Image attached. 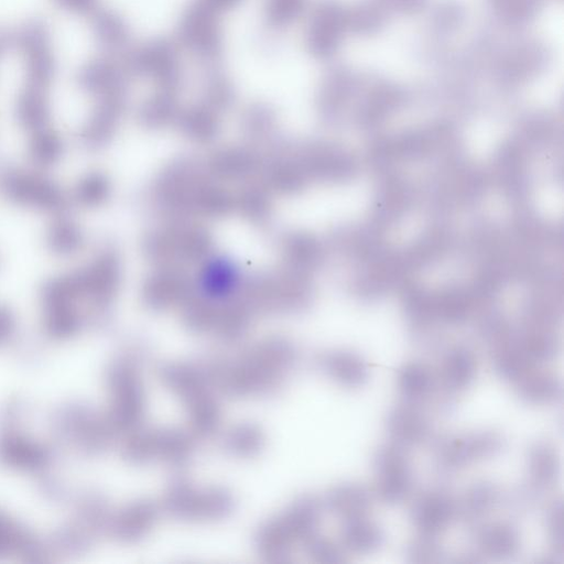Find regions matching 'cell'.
<instances>
[{
    "instance_id": "6da1fadb",
    "label": "cell",
    "mask_w": 564,
    "mask_h": 564,
    "mask_svg": "<svg viewBox=\"0 0 564 564\" xmlns=\"http://www.w3.org/2000/svg\"><path fill=\"white\" fill-rule=\"evenodd\" d=\"M12 44L24 58L25 84L48 88L56 72V59L47 24L37 18L26 20L12 34Z\"/></svg>"
},
{
    "instance_id": "7a4b0ae2",
    "label": "cell",
    "mask_w": 564,
    "mask_h": 564,
    "mask_svg": "<svg viewBox=\"0 0 564 564\" xmlns=\"http://www.w3.org/2000/svg\"><path fill=\"white\" fill-rule=\"evenodd\" d=\"M221 12L202 0H193L181 18L182 44L207 64L219 61L223 52Z\"/></svg>"
},
{
    "instance_id": "3957f363",
    "label": "cell",
    "mask_w": 564,
    "mask_h": 564,
    "mask_svg": "<svg viewBox=\"0 0 564 564\" xmlns=\"http://www.w3.org/2000/svg\"><path fill=\"white\" fill-rule=\"evenodd\" d=\"M0 191L14 204L44 212L59 213L66 204L65 195L56 183L29 171L3 172L0 175Z\"/></svg>"
},
{
    "instance_id": "277c9868",
    "label": "cell",
    "mask_w": 564,
    "mask_h": 564,
    "mask_svg": "<svg viewBox=\"0 0 564 564\" xmlns=\"http://www.w3.org/2000/svg\"><path fill=\"white\" fill-rule=\"evenodd\" d=\"M123 65L129 75L152 78L162 89L174 91L180 86L181 63L176 50L167 41L155 40L129 52Z\"/></svg>"
},
{
    "instance_id": "5b68a950",
    "label": "cell",
    "mask_w": 564,
    "mask_h": 564,
    "mask_svg": "<svg viewBox=\"0 0 564 564\" xmlns=\"http://www.w3.org/2000/svg\"><path fill=\"white\" fill-rule=\"evenodd\" d=\"M376 494L384 502H399L411 487L410 470L403 452L393 444L381 445L375 454Z\"/></svg>"
},
{
    "instance_id": "8992f818",
    "label": "cell",
    "mask_w": 564,
    "mask_h": 564,
    "mask_svg": "<svg viewBox=\"0 0 564 564\" xmlns=\"http://www.w3.org/2000/svg\"><path fill=\"white\" fill-rule=\"evenodd\" d=\"M501 441L500 435L495 432L448 437L441 443L437 457L443 467L457 468L469 462L491 456L500 449Z\"/></svg>"
},
{
    "instance_id": "52a82bcc",
    "label": "cell",
    "mask_w": 564,
    "mask_h": 564,
    "mask_svg": "<svg viewBox=\"0 0 564 564\" xmlns=\"http://www.w3.org/2000/svg\"><path fill=\"white\" fill-rule=\"evenodd\" d=\"M129 73L110 57L88 61L76 73L78 87L96 97L124 94Z\"/></svg>"
},
{
    "instance_id": "ba28073f",
    "label": "cell",
    "mask_w": 564,
    "mask_h": 564,
    "mask_svg": "<svg viewBox=\"0 0 564 564\" xmlns=\"http://www.w3.org/2000/svg\"><path fill=\"white\" fill-rule=\"evenodd\" d=\"M454 512L451 498L438 490L422 494L413 507V521L421 534L434 536L446 527Z\"/></svg>"
},
{
    "instance_id": "9c48e42d",
    "label": "cell",
    "mask_w": 564,
    "mask_h": 564,
    "mask_svg": "<svg viewBox=\"0 0 564 564\" xmlns=\"http://www.w3.org/2000/svg\"><path fill=\"white\" fill-rule=\"evenodd\" d=\"M90 17L94 39L104 52L119 54L127 50L130 30L117 11L98 8Z\"/></svg>"
},
{
    "instance_id": "30bf717a",
    "label": "cell",
    "mask_w": 564,
    "mask_h": 564,
    "mask_svg": "<svg viewBox=\"0 0 564 564\" xmlns=\"http://www.w3.org/2000/svg\"><path fill=\"white\" fill-rule=\"evenodd\" d=\"M15 116L19 123L32 132L47 128L50 120L47 88L25 84L18 96Z\"/></svg>"
},
{
    "instance_id": "8fae6325",
    "label": "cell",
    "mask_w": 564,
    "mask_h": 564,
    "mask_svg": "<svg viewBox=\"0 0 564 564\" xmlns=\"http://www.w3.org/2000/svg\"><path fill=\"white\" fill-rule=\"evenodd\" d=\"M124 94L99 97V101L79 133L85 145L101 141L111 130L123 105Z\"/></svg>"
},
{
    "instance_id": "7c38bea8",
    "label": "cell",
    "mask_w": 564,
    "mask_h": 564,
    "mask_svg": "<svg viewBox=\"0 0 564 564\" xmlns=\"http://www.w3.org/2000/svg\"><path fill=\"white\" fill-rule=\"evenodd\" d=\"M387 427L391 437L402 445H413L425 440L427 424L411 405H399L388 415Z\"/></svg>"
},
{
    "instance_id": "4fadbf2b",
    "label": "cell",
    "mask_w": 564,
    "mask_h": 564,
    "mask_svg": "<svg viewBox=\"0 0 564 564\" xmlns=\"http://www.w3.org/2000/svg\"><path fill=\"white\" fill-rule=\"evenodd\" d=\"M324 370L343 386L355 388L365 382L368 377L366 362L350 352H334L323 357Z\"/></svg>"
},
{
    "instance_id": "5bb4252c",
    "label": "cell",
    "mask_w": 564,
    "mask_h": 564,
    "mask_svg": "<svg viewBox=\"0 0 564 564\" xmlns=\"http://www.w3.org/2000/svg\"><path fill=\"white\" fill-rule=\"evenodd\" d=\"M480 550L492 557H508L519 547V535L508 523H492L481 529L477 535Z\"/></svg>"
},
{
    "instance_id": "9a60e30c",
    "label": "cell",
    "mask_w": 564,
    "mask_h": 564,
    "mask_svg": "<svg viewBox=\"0 0 564 564\" xmlns=\"http://www.w3.org/2000/svg\"><path fill=\"white\" fill-rule=\"evenodd\" d=\"M327 502L336 514L350 520L364 516L369 505V496L360 485L341 484L329 491Z\"/></svg>"
},
{
    "instance_id": "2e32d148",
    "label": "cell",
    "mask_w": 564,
    "mask_h": 564,
    "mask_svg": "<svg viewBox=\"0 0 564 564\" xmlns=\"http://www.w3.org/2000/svg\"><path fill=\"white\" fill-rule=\"evenodd\" d=\"M336 13L329 6H322L315 13L307 32L310 51L318 56L329 53L335 43Z\"/></svg>"
},
{
    "instance_id": "e0dca14e",
    "label": "cell",
    "mask_w": 564,
    "mask_h": 564,
    "mask_svg": "<svg viewBox=\"0 0 564 564\" xmlns=\"http://www.w3.org/2000/svg\"><path fill=\"white\" fill-rule=\"evenodd\" d=\"M45 239L48 249L58 256L74 254L83 245V235L78 226L64 216L54 219Z\"/></svg>"
},
{
    "instance_id": "ac0fdd59",
    "label": "cell",
    "mask_w": 564,
    "mask_h": 564,
    "mask_svg": "<svg viewBox=\"0 0 564 564\" xmlns=\"http://www.w3.org/2000/svg\"><path fill=\"white\" fill-rule=\"evenodd\" d=\"M343 544L354 552H369L382 541V532L373 522L362 517L348 520L341 532Z\"/></svg>"
},
{
    "instance_id": "d6986e66",
    "label": "cell",
    "mask_w": 564,
    "mask_h": 564,
    "mask_svg": "<svg viewBox=\"0 0 564 564\" xmlns=\"http://www.w3.org/2000/svg\"><path fill=\"white\" fill-rule=\"evenodd\" d=\"M476 362L473 355L465 349L449 351L443 360V378L448 388L460 390L473 380Z\"/></svg>"
},
{
    "instance_id": "ffe728a7",
    "label": "cell",
    "mask_w": 564,
    "mask_h": 564,
    "mask_svg": "<svg viewBox=\"0 0 564 564\" xmlns=\"http://www.w3.org/2000/svg\"><path fill=\"white\" fill-rule=\"evenodd\" d=\"M29 152L32 161L39 166L56 163L63 153L61 137L48 128L32 132Z\"/></svg>"
},
{
    "instance_id": "44dd1931",
    "label": "cell",
    "mask_w": 564,
    "mask_h": 564,
    "mask_svg": "<svg viewBox=\"0 0 564 564\" xmlns=\"http://www.w3.org/2000/svg\"><path fill=\"white\" fill-rule=\"evenodd\" d=\"M431 384V373L421 362H408L398 372L399 389L409 400L423 398L429 392Z\"/></svg>"
},
{
    "instance_id": "7402d4cb",
    "label": "cell",
    "mask_w": 564,
    "mask_h": 564,
    "mask_svg": "<svg viewBox=\"0 0 564 564\" xmlns=\"http://www.w3.org/2000/svg\"><path fill=\"white\" fill-rule=\"evenodd\" d=\"M518 381L519 394L531 403H549L560 394L557 380L546 373L531 375Z\"/></svg>"
},
{
    "instance_id": "603a6c76",
    "label": "cell",
    "mask_w": 564,
    "mask_h": 564,
    "mask_svg": "<svg viewBox=\"0 0 564 564\" xmlns=\"http://www.w3.org/2000/svg\"><path fill=\"white\" fill-rule=\"evenodd\" d=\"M530 475L535 484H550L557 469V457L554 449L546 443L535 444L529 452Z\"/></svg>"
},
{
    "instance_id": "cb8c5ba5",
    "label": "cell",
    "mask_w": 564,
    "mask_h": 564,
    "mask_svg": "<svg viewBox=\"0 0 564 564\" xmlns=\"http://www.w3.org/2000/svg\"><path fill=\"white\" fill-rule=\"evenodd\" d=\"M497 496L498 492L491 484H475L463 498L460 509L463 517L467 520H477L491 509Z\"/></svg>"
},
{
    "instance_id": "d4e9b609",
    "label": "cell",
    "mask_w": 564,
    "mask_h": 564,
    "mask_svg": "<svg viewBox=\"0 0 564 564\" xmlns=\"http://www.w3.org/2000/svg\"><path fill=\"white\" fill-rule=\"evenodd\" d=\"M153 511L154 509L150 505H135L133 509L121 513L120 518L116 521L115 530L121 538L139 536L150 527L154 518Z\"/></svg>"
},
{
    "instance_id": "484cf974",
    "label": "cell",
    "mask_w": 564,
    "mask_h": 564,
    "mask_svg": "<svg viewBox=\"0 0 564 564\" xmlns=\"http://www.w3.org/2000/svg\"><path fill=\"white\" fill-rule=\"evenodd\" d=\"M305 0H265L264 20L273 30L284 29L301 14Z\"/></svg>"
},
{
    "instance_id": "4316f807",
    "label": "cell",
    "mask_w": 564,
    "mask_h": 564,
    "mask_svg": "<svg viewBox=\"0 0 564 564\" xmlns=\"http://www.w3.org/2000/svg\"><path fill=\"white\" fill-rule=\"evenodd\" d=\"M527 358L513 350H501L494 358V364L505 379L519 380L528 370Z\"/></svg>"
},
{
    "instance_id": "83f0119b",
    "label": "cell",
    "mask_w": 564,
    "mask_h": 564,
    "mask_svg": "<svg viewBox=\"0 0 564 564\" xmlns=\"http://www.w3.org/2000/svg\"><path fill=\"white\" fill-rule=\"evenodd\" d=\"M106 191L105 180L98 174H89L78 182L74 197L82 205H94L102 199Z\"/></svg>"
},
{
    "instance_id": "f1b7e54d",
    "label": "cell",
    "mask_w": 564,
    "mask_h": 564,
    "mask_svg": "<svg viewBox=\"0 0 564 564\" xmlns=\"http://www.w3.org/2000/svg\"><path fill=\"white\" fill-rule=\"evenodd\" d=\"M438 554L437 545L434 536L421 534L409 546V556L414 562H431L434 561Z\"/></svg>"
},
{
    "instance_id": "f546056e",
    "label": "cell",
    "mask_w": 564,
    "mask_h": 564,
    "mask_svg": "<svg viewBox=\"0 0 564 564\" xmlns=\"http://www.w3.org/2000/svg\"><path fill=\"white\" fill-rule=\"evenodd\" d=\"M563 516L561 502L555 503L547 513V531L555 546L563 547Z\"/></svg>"
},
{
    "instance_id": "4dcf8cb0",
    "label": "cell",
    "mask_w": 564,
    "mask_h": 564,
    "mask_svg": "<svg viewBox=\"0 0 564 564\" xmlns=\"http://www.w3.org/2000/svg\"><path fill=\"white\" fill-rule=\"evenodd\" d=\"M311 554L322 562H340L341 553L337 545L326 539H317L312 543Z\"/></svg>"
},
{
    "instance_id": "1f68e13d",
    "label": "cell",
    "mask_w": 564,
    "mask_h": 564,
    "mask_svg": "<svg viewBox=\"0 0 564 564\" xmlns=\"http://www.w3.org/2000/svg\"><path fill=\"white\" fill-rule=\"evenodd\" d=\"M62 10L77 14L91 15L99 7V0H53Z\"/></svg>"
},
{
    "instance_id": "d6a6232c",
    "label": "cell",
    "mask_w": 564,
    "mask_h": 564,
    "mask_svg": "<svg viewBox=\"0 0 564 564\" xmlns=\"http://www.w3.org/2000/svg\"><path fill=\"white\" fill-rule=\"evenodd\" d=\"M14 317L6 306L0 305V343L9 339L14 332Z\"/></svg>"
},
{
    "instance_id": "836d02e7",
    "label": "cell",
    "mask_w": 564,
    "mask_h": 564,
    "mask_svg": "<svg viewBox=\"0 0 564 564\" xmlns=\"http://www.w3.org/2000/svg\"><path fill=\"white\" fill-rule=\"evenodd\" d=\"M206 3L210 4L218 11H220L223 14L228 12L229 10L236 8L241 0H203Z\"/></svg>"
},
{
    "instance_id": "e575fe53",
    "label": "cell",
    "mask_w": 564,
    "mask_h": 564,
    "mask_svg": "<svg viewBox=\"0 0 564 564\" xmlns=\"http://www.w3.org/2000/svg\"><path fill=\"white\" fill-rule=\"evenodd\" d=\"M12 44V34L0 28V55Z\"/></svg>"
}]
</instances>
